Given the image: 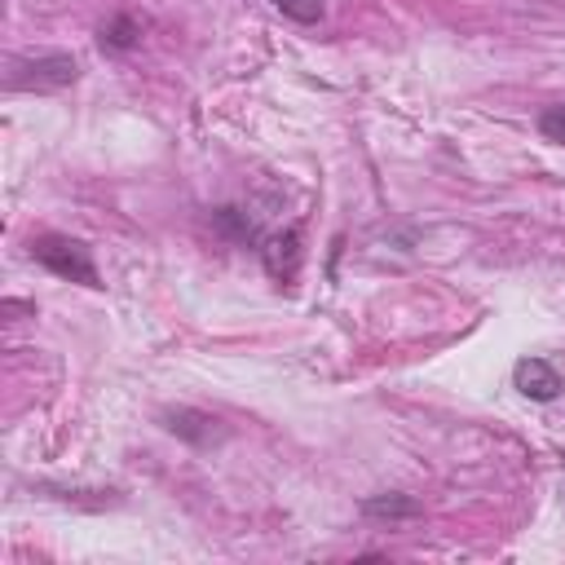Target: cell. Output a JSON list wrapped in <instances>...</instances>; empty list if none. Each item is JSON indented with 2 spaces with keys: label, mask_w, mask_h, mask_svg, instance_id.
<instances>
[{
  "label": "cell",
  "mask_w": 565,
  "mask_h": 565,
  "mask_svg": "<svg viewBox=\"0 0 565 565\" xmlns=\"http://www.w3.org/2000/svg\"><path fill=\"white\" fill-rule=\"evenodd\" d=\"M260 260H265V269L278 278V282H287V278H296V265H300V230H282V234H260Z\"/></svg>",
  "instance_id": "5"
},
{
  "label": "cell",
  "mask_w": 565,
  "mask_h": 565,
  "mask_svg": "<svg viewBox=\"0 0 565 565\" xmlns=\"http://www.w3.org/2000/svg\"><path fill=\"white\" fill-rule=\"evenodd\" d=\"M137 35H141V22L132 18V13H115L106 26H102V49H110V53H124V49H132L137 44Z\"/></svg>",
  "instance_id": "7"
},
{
  "label": "cell",
  "mask_w": 565,
  "mask_h": 565,
  "mask_svg": "<svg viewBox=\"0 0 565 565\" xmlns=\"http://www.w3.org/2000/svg\"><path fill=\"white\" fill-rule=\"evenodd\" d=\"M512 388H516L521 397H530V402H552V397H561L565 380H561V371H556L547 358H516V366H512Z\"/></svg>",
  "instance_id": "3"
},
{
  "label": "cell",
  "mask_w": 565,
  "mask_h": 565,
  "mask_svg": "<svg viewBox=\"0 0 565 565\" xmlns=\"http://www.w3.org/2000/svg\"><path fill=\"white\" fill-rule=\"evenodd\" d=\"M26 252H31V260H40L49 274H57V278H66V282L102 287L97 265H93V252H88L84 238H71V234L49 230V234H35V238L26 243Z\"/></svg>",
  "instance_id": "2"
},
{
  "label": "cell",
  "mask_w": 565,
  "mask_h": 565,
  "mask_svg": "<svg viewBox=\"0 0 565 565\" xmlns=\"http://www.w3.org/2000/svg\"><path fill=\"white\" fill-rule=\"evenodd\" d=\"M539 132H543L547 141L565 146V102H556V106H547V110L539 115Z\"/></svg>",
  "instance_id": "9"
},
{
  "label": "cell",
  "mask_w": 565,
  "mask_h": 565,
  "mask_svg": "<svg viewBox=\"0 0 565 565\" xmlns=\"http://www.w3.org/2000/svg\"><path fill=\"white\" fill-rule=\"evenodd\" d=\"M79 79V62L62 49L49 53H26V57H9V75L4 88L9 93H57L66 84Z\"/></svg>",
  "instance_id": "1"
},
{
  "label": "cell",
  "mask_w": 565,
  "mask_h": 565,
  "mask_svg": "<svg viewBox=\"0 0 565 565\" xmlns=\"http://www.w3.org/2000/svg\"><path fill=\"white\" fill-rule=\"evenodd\" d=\"M362 512L380 516V521H411L424 512V503L411 494H371V499H362Z\"/></svg>",
  "instance_id": "6"
},
{
  "label": "cell",
  "mask_w": 565,
  "mask_h": 565,
  "mask_svg": "<svg viewBox=\"0 0 565 565\" xmlns=\"http://www.w3.org/2000/svg\"><path fill=\"white\" fill-rule=\"evenodd\" d=\"M159 424L168 433H177L181 441H190V446H212V441L225 437L221 419H212L207 411H194V406H168V411H159Z\"/></svg>",
  "instance_id": "4"
},
{
  "label": "cell",
  "mask_w": 565,
  "mask_h": 565,
  "mask_svg": "<svg viewBox=\"0 0 565 565\" xmlns=\"http://www.w3.org/2000/svg\"><path fill=\"white\" fill-rule=\"evenodd\" d=\"M269 9H278L282 18H291V22H300V26H313V22H322V13H327L322 0H269Z\"/></svg>",
  "instance_id": "8"
}]
</instances>
